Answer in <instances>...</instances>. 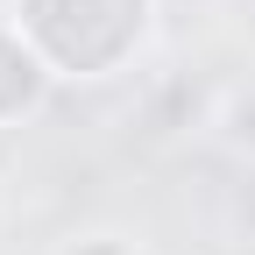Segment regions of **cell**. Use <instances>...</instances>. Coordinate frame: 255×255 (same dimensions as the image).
Segmentation results:
<instances>
[{
	"label": "cell",
	"instance_id": "cell-2",
	"mask_svg": "<svg viewBox=\"0 0 255 255\" xmlns=\"http://www.w3.org/2000/svg\"><path fill=\"white\" fill-rule=\"evenodd\" d=\"M64 255H135V248H128L121 234H85V241H71Z\"/></svg>",
	"mask_w": 255,
	"mask_h": 255
},
{
	"label": "cell",
	"instance_id": "cell-1",
	"mask_svg": "<svg viewBox=\"0 0 255 255\" xmlns=\"http://www.w3.org/2000/svg\"><path fill=\"white\" fill-rule=\"evenodd\" d=\"M50 85H57V71L43 64V50L21 28H0V128H21L28 114H43Z\"/></svg>",
	"mask_w": 255,
	"mask_h": 255
}]
</instances>
